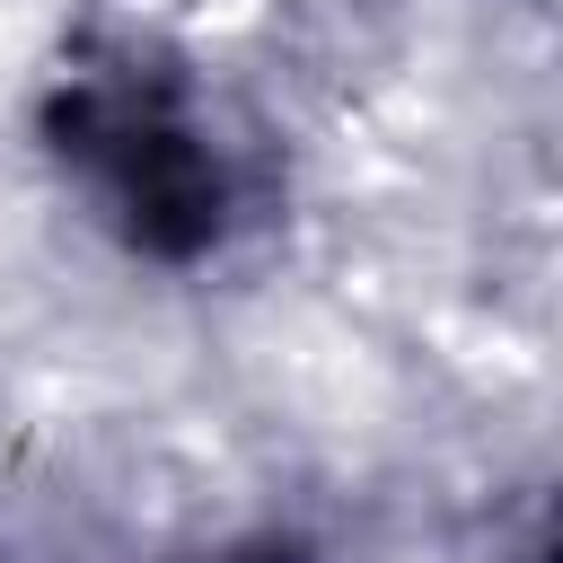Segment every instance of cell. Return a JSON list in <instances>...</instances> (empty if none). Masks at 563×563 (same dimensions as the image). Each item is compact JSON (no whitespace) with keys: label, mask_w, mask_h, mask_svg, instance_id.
<instances>
[{"label":"cell","mask_w":563,"mask_h":563,"mask_svg":"<svg viewBox=\"0 0 563 563\" xmlns=\"http://www.w3.org/2000/svg\"><path fill=\"white\" fill-rule=\"evenodd\" d=\"M44 141L132 255L194 264L229 238V150L211 141L194 79L167 44L106 35L62 62L44 97Z\"/></svg>","instance_id":"1"}]
</instances>
